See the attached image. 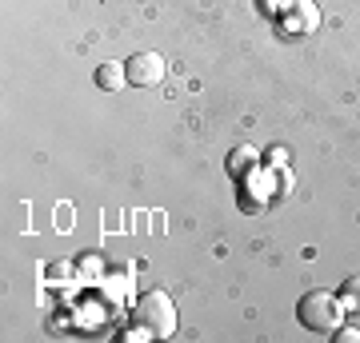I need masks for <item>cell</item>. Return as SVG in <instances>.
I'll return each instance as SVG.
<instances>
[{
  "instance_id": "6",
  "label": "cell",
  "mask_w": 360,
  "mask_h": 343,
  "mask_svg": "<svg viewBox=\"0 0 360 343\" xmlns=\"http://www.w3.org/2000/svg\"><path fill=\"white\" fill-rule=\"evenodd\" d=\"M257 168H260L257 148H236V152L229 156V172L232 176H248V172H257Z\"/></svg>"
},
{
  "instance_id": "9",
  "label": "cell",
  "mask_w": 360,
  "mask_h": 343,
  "mask_svg": "<svg viewBox=\"0 0 360 343\" xmlns=\"http://www.w3.org/2000/svg\"><path fill=\"white\" fill-rule=\"evenodd\" d=\"M80 271H84V276H92V271H101V260H84V264H80Z\"/></svg>"
},
{
  "instance_id": "2",
  "label": "cell",
  "mask_w": 360,
  "mask_h": 343,
  "mask_svg": "<svg viewBox=\"0 0 360 343\" xmlns=\"http://www.w3.org/2000/svg\"><path fill=\"white\" fill-rule=\"evenodd\" d=\"M132 319H136L141 328L153 331V339H168V335L176 331V304H172L165 292H144L141 300H136Z\"/></svg>"
},
{
  "instance_id": "1",
  "label": "cell",
  "mask_w": 360,
  "mask_h": 343,
  "mask_svg": "<svg viewBox=\"0 0 360 343\" xmlns=\"http://www.w3.org/2000/svg\"><path fill=\"white\" fill-rule=\"evenodd\" d=\"M296 319H300L309 331L333 335V331L345 323V304H340V295L309 292V295H300V304H296Z\"/></svg>"
},
{
  "instance_id": "4",
  "label": "cell",
  "mask_w": 360,
  "mask_h": 343,
  "mask_svg": "<svg viewBox=\"0 0 360 343\" xmlns=\"http://www.w3.org/2000/svg\"><path fill=\"white\" fill-rule=\"evenodd\" d=\"M316 25H321V13H316L312 0H288L284 28H288L292 36H309V32H316Z\"/></svg>"
},
{
  "instance_id": "7",
  "label": "cell",
  "mask_w": 360,
  "mask_h": 343,
  "mask_svg": "<svg viewBox=\"0 0 360 343\" xmlns=\"http://www.w3.org/2000/svg\"><path fill=\"white\" fill-rule=\"evenodd\" d=\"M340 304H345V311H356L360 316V276H348L340 283Z\"/></svg>"
},
{
  "instance_id": "8",
  "label": "cell",
  "mask_w": 360,
  "mask_h": 343,
  "mask_svg": "<svg viewBox=\"0 0 360 343\" xmlns=\"http://www.w3.org/2000/svg\"><path fill=\"white\" fill-rule=\"evenodd\" d=\"M333 335H336L340 343H360V331H356V328H345V323H340V328H336Z\"/></svg>"
},
{
  "instance_id": "3",
  "label": "cell",
  "mask_w": 360,
  "mask_h": 343,
  "mask_svg": "<svg viewBox=\"0 0 360 343\" xmlns=\"http://www.w3.org/2000/svg\"><path fill=\"white\" fill-rule=\"evenodd\" d=\"M124 68H129V84L136 88H156L168 76V64L160 52H136L132 60H124Z\"/></svg>"
},
{
  "instance_id": "5",
  "label": "cell",
  "mask_w": 360,
  "mask_h": 343,
  "mask_svg": "<svg viewBox=\"0 0 360 343\" xmlns=\"http://www.w3.org/2000/svg\"><path fill=\"white\" fill-rule=\"evenodd\" d=\"M96 84H101L104 92H120L124 84H129V68H124V64H116V60L101 64V68H96Z\"/></svg>"
}]
</instances>
